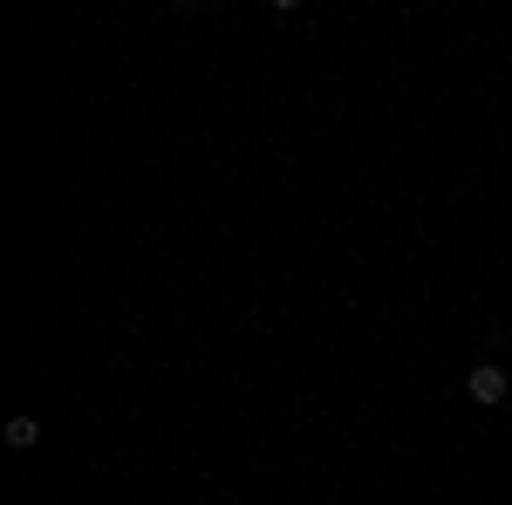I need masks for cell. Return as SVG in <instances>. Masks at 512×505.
<instances>
[{"label":"cell","mask_w":512,"mask_h":505,"mask_svg":"<svg viewBox=\"0 0 512 505\" xmlns=\"http://www.w3.org/2000/svg\"><path fill=\"white\" fill-rule=\"evenodd\" d=\"M41 505H62V499H41Z\"/></svg>","instance_id":"3"},{"label":"cell","mask_w":512,"mask_h":505,"mask_svg":"<svg viewBox=\"0 0 512 505\" xmlns=\"http://www.w3.org/2000/svg\"><path fill=\"white\" fill-rule=\"evenodd\" d=\"M465 396L492 410V403H506V396H512V376L499 369V362H472V376H465Z\"/></svg>","instance_id":"1"},{"label":"cell","mask_w":512,"mask_h":505,"mask_svg":"<svg viewBox=\"0 0 512 505\" xmlns=\"http://www.w3.org/2000/svg\"><path fill=\"white\" fill-rule=\"evenodd\" d=\"M35 444H41V424L28 417V410H21V417H7V451H35Z\"/></svg>","instance_id":"2"}]
</instances>
